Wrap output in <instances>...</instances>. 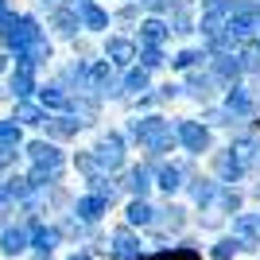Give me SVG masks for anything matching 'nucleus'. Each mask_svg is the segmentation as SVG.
Segmentation results:
<instances>
[{"mask_svg":"<svg viewBox=\"0 0 260 260\" xmlns=\"http://www.w3.org/2000/svg\"><path fill=\"white\" fill-rule=\"evenodd\" d=\"M27 245H31V233L23 225H8L0 233V252L4 256H20V252H27Z\"/></svg>","mask_w":260,"mask_h":260,"instance_id":"obj_1","label":"nucleus"},{"mask_svg":"<svg viewBox=\"0 0 260 260\" xmlns=\"http://www.w3.org/2000/svg\"><path fill=\"white\" fill-rule=\"evenodd\" d=\"M31 245L39 252H51L54 245H58V229H43V225H35V237H31Z\"/></svg>","mask_w":260,"mask_h":260,"instance_id":"obj_2","label":"nucleus"},{"mask_svg":"<svg viewBox=\"0 0 260 260\" xmlns=\"http://www.w3.org/2000/svg\"><path fill=\"white\" fill-rule=\"evenodd\" d=\"M113 252L124 256V260H136V241H132L128 233H117V237H113Z\"/></svg>","mask_w":260,"mask_h":260,"instance_id":"obj_3","label":"nucleus"},{"mask_svg":"<svg viewBox=\"0 0 260 260\" xmlns=\"http://www.w3.org/2000/svg\"><path fill=\"white\" fill-rule=\"evenodd\" d=\"M0 144H4V148H16V144H20V124H16V120H0Z\"/></svg>","mask_w":260,"mask_h":260,"instance_id":"obj_4","label":"nucleus"},{"mask_svg":"<svg viewBox=\"0 0 260 260\" xmlns=\"http://www.w3.org/2000/svg\"><path fill=\"white\" fill-rule=\"evenodd\" d=\"M12 120H20V124H39V120H43V113H39L35 105H20Z\"/></svg>","mask_w":260,"mask_h":260,"instance_id":"obj_5","label":"nucleus"},{"mask_svg":"<svg viewBox=\"0 0 260 260\" xmlns=\"http://www.w3.org/2000/svg\"><path fill=\"white\" fill-rule=\"evenodd\" d=\"M78 214L86 217V221H93V217L101 214V198H82V202H78Z\"/></svg>","mask_w":260,"mask_h":260,"instance_id":"obj_6","label":"nucleus"},{"mask_svg":"<svg viewBox=\"0 0 260 260\" xmlns=\"http://www.w3.org/2000/svg\"><path fill=\"white\" fill-rule=\"evenodd\" d=\"M233 249H237L233 241H221V245L214 249V256H217V260H225V256H233Z\"/></svg>","mask_w":260,"mask_h":260,"instance_id":"obj_7","label":"nucleus"},{"mask_svg":"<svg viewBox=\"0 0 260 260\" xmlns=\"http://www.w3.org/2000/svg\"><path fill=\"white\" fill-rule=\"evenodd\" d=\"M148 214H152V210H148V206H140V202H136V206L128 210V217H132V221H148Z\"/></svg>","mask_w":260,"mask_h":260,"instance_id":"obj_8","label":"nucleus"},{"mask_svg":"<svg viewBox=\"0 0 260 260\" xmlns=\"http://www.w3.org/2000/svg\"><path fill=\"white\" fill-rule=\"evenodd\" d=\"M12 159H16V148H4V144H0V171H4Z\"/></svg>","mask_w":260,"mask_h":260,"instance_id":"obj_9","label":"nucleus"},{"mask_svg":"<svg viewBox=\"0 0 260 260\" xmlns=\"http://www.w3.org/2000/svg\"><path fill=\"white\" fill-rule=\"evenodd\" d=\"M8 20V0H0V23Z\"/></svg>","mask_w":260,"mask_h":260,"instance_id":"obj_10","label":"nucleus"},{"mask_svg":"<svg viewBox=\"0 0 260 260\" xmlns=\"http://www.w3.org/2000/svg\"><path fill=\"white\" fill-rule=\"evenodd\" d=\"M70 260H89V256H86V252H78V256H70Z\"/></svg>","mask_w":260,"mask_h":260,"instance_id":"obj_11","label":"nucleus"}]
</instances>
